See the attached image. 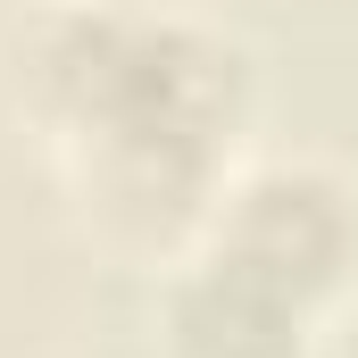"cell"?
<instances>
[{
  "mask_svg": "<svg viewBox=\"0 0 358 358\" xmlns=\"http://www.w3.org/2000/svg\"><path fill=\"white\" fill-rule=\"evenodd\" d=\"M200 242L283 283L317 317H342L358 300V176L317 150H259L225 176Z\"/></svg>",
  "mask_w": 358,
  "mask_h": 358,
  "instance_id": "obj_2",
  "label": "cell"
},
{
  "mask_svg": "<svg viewBox=\"0 0 358 358\" xmlns=\"http://www.w3.org/2000/svg\"><path fill=\"white\" fill-rule=\"evenodd\" d=\"M350 358H358V300H350Z\"/></svg>",
  "mask_w": 358,
  "mask_h": 358,
  "instance_id": "obj_4",
  "label": "cell"
},
{
  "mask_svg": "<svg viewBox=\"0 0 358 358\" xmlns=\"http://www.w3.org/2000/svg\"><path fill=\"white\" fill-rule=\"evenodd\" d=\"M0 100L92 250L176 267L242 167L259 76L225 25L159 0H25L0 34Z\"/></svg>",
  "mask_w": 358,
  "mask_h": 358,
  "instance_id": "obj_1",
  "label": "cell"
},
{
  "mask_svg": "<svg viewBox=\"0 0 358 358\" xmlns=\"http://www.w3.org/2000/svg\"><path fill=\"white\" fill-rule=\"evenodd\" d=\"M317 325L325 317L308 300L208 242L159 267V358H308Z\"/></svg>",
  "mask_w": 358,
  "mask_h": 358,
  "instance_id": "obj_3",
  "label": "cell"
}]
</instances>
